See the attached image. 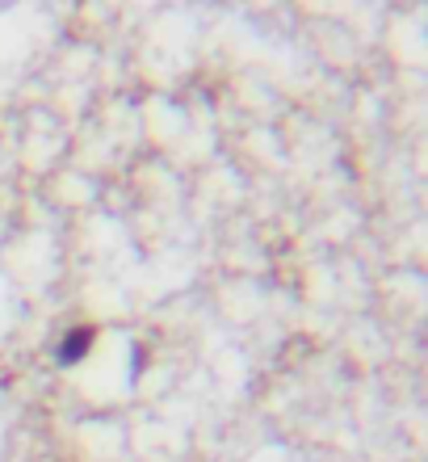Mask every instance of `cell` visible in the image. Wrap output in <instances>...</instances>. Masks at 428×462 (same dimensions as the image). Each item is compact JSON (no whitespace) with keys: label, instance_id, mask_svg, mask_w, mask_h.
Listing matches in <instances>:
<instances>
[{"label":"cell","instance_id":"1","mask_svg":"<svg viewBox=\"0 0 428 462\" xmlns=\"http://www.w3.org/2000/svg\"><path fill=\"white\" fill-rule=\"evenodd\" d=\"M93 337H97L93 328H72V332H68V337L59 341V349H55L59 365H76V362H80V357L93 349Z\"/></svg>","mask_w":428,"mask_h":462}]
</instances>
